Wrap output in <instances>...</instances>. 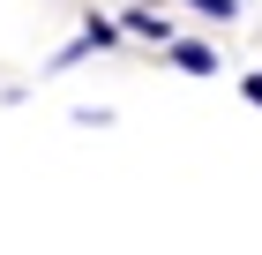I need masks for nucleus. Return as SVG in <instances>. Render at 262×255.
<instances>
[{"instance_id": "nucleus-2", "label": "nucleus", "mask_w": 262, "mask_h": 255, "mask_svg": "<svg viewBox=\"0 0 262 255\" xmlns=\"http://www.w3.org/2000/svg\"><path fill=\"white\" fill-rule=\"evenodd\" d=\"M165 53H172V68H187V75H217V45H202V38H172Z\"/></svg>"}, {"instance_id": "nucleus-3", "label": "nucleus", "mask_w": 262, "mask_h": 255, "mask_svg": "<svg viewBox=\"0 0 262 255\" xmlns=\"http://www.w3.org/2000/svg\"><path fill=\"white\" fill-rule=\"evenodd\" d=\"M187 8H202L210 23H232V15H240V0H187Z\"/></svg>"}, {"instance_id": "nucleus-1", "label": "nucleus", "mask_w": 262, "mask_h": 255, "mask_svg": "<svg viewBox=\"0 0 262 255\" xmlns=\"http://www.w3.org/2000/svg\"><path fill=\"white\" fill-rule=\"evenodd\" d=\"M120 30H127V38H142V45H172V15H165V8H127Z\"/></svg>"}]
</instances>
